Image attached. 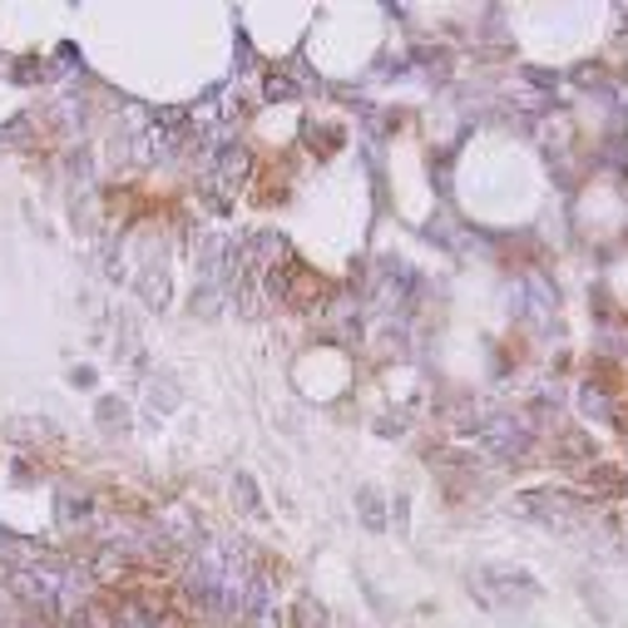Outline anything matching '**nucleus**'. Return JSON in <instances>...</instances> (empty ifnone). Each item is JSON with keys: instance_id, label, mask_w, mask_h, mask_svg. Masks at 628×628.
<instances>
[{"instance_id": "f257e3e1", "label": "nucleus", "mask_w": 628, "mask_h": 628, "mask_svg": "<svg viewBox=\"0 0 628 628\" xmlns=\"http://www.w3.org/2000/svg\"><path fill=\"white\" fill-rule=\"evenodd\" d=\"M288 277H292V288H288V302H292V307H307V302H317L322 292H327V282H322L317 273H307L302 263H288Z\"/></svg>"}]
</instances>
